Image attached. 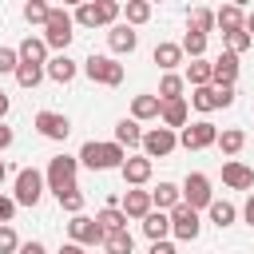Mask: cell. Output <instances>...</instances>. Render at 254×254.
I'll return each instance as SVG.
<instances>
[{"instance_id":"obj_8","label":"cell","mask_w":254,"mask_h":254,"mask_svg":"<svg viewBox=\"0 0 254 254\" xmlns=\"http://www.w3.org/2000/svg\"><path fill=\"white\" fill-rule=\"evenodd\" d=\"M167 218H171V234H175L179 242H194V238H198V230H202V218H198V210H190L187 202L171 206V210H167Z\"/></svg>"},{"instance_id":"obj_22","label":"cell","mask_w":254,"mask_h":254,"mask_svg":"<svg viewBox=\"0 0 254 254\" xmlns=\"http://www.w3.org/2000/svg\"><path fill=\"white\" fill-rule=\"evenodd\" d=\"M95 226L103 230V238H107V234H119V230H127V214H123L119 206H103V210L95 214Z\"/></svg>"},{"instance_id":"obj_25","label":"cell","mask_w":254,"mask_h":254,"mask_svg":"<svg viewBox=\"0 0 254 254\" xmlns=\"http://www.w3.org/2000/svg\"><path fill=\"white\" fill-rule=\"evenodd\" d=\"M143 234H147L151 242H163V238L171 234V218H167V210H151V214L143 218Z\"/></svg>"},{"instance_id":"obj_30","label":"cell","mask_w":254,"mask_h":254,"mask_svg":"<svg viewBox=\"0 0 254 254\" xmlns=\"http://www.w3.org/2000/svg\"><path fill=\"white\" fill-rule=\"evenodd\" d=\"M183 75H175V71H167L163 79H159V103H171V99H183Z\"/></svg>"},{"instance_id":"obj_15","label":"cell","mask_w":254,"mask_h":254,"mask_svg":"<svg viewBox=\"0 0 254 254\" xmlns=\"http://www.w3.org/2000/svg\"><path fill=\"white\" fill-rule=\"evenodd\" d=\"M222 183H226L230 190H250V187H254V167H246V163H238V159H226V163H222Z\"/></svg>"},{"instance_id":"obj_48","label":"cell","mask_w":254,"mask_h":254,"mask_svg":"<svg viewBox=\"0 0 254 254\" xmlns=\"http://www.w3.org/2000/svg\"><path fill=\"white\" fill-rule=\"evenodd\" d=\"M242 32H246V36H250V40H254V8H250V12H246V24H242Z\"/></svg>"},{"instance_id":"obj_26","label":"cell","mask_w":254,"mask_h":254,"mask_svg":"<svg viewBox=\"0 0 254 254\" xmlns=\"http://www.w3.org/2000/svg\"><path fill=\"white\" fill-rule=\"evenodd\" d=\"M159 119H163V127H167V131H175V127H187V99H171V103H163Z\"/></svg>"},{"instance_id":"obj_18","label":"cell","mask_w":254,"mask_h":254,"mask_svg":"<svg viewBox=\"0 0 254 254\" xmlns=\"http://www.w3.org/2000/svg\"><path fill=\"white\" fill-rule=\"evenodd\" d=\"M242 24H246V8H242V4H222V8L214 12V28H218L222 36L242 32Z\"/></svg>"},{"instance_id":"obj_40","label":"cell","mask_w":254,"mask_h":254,"mask_svg":"<svg viewBox=\"0 0 254 254\" xmlns=\"http://www.w3.org/2000/svg\"><path fill=\"white\" fill-rule=\"evenodd\" d=\"M222 44H226V52H230V56H242L254 40H250L246 32H230V36H222Z\"/></svg>"},{"instance_id":"obj_19","label":"cell","mask_w":254,"mask_h":254,"mask_svg":"<svg viewBox=\"0 0 254 254\" xmlns=\"http://www.w3.org/2000/svg\"><path fill=\"white\" fill-rule=\"evenodd\" d=\"M151 167H155V163H151L147 155H131V159L119 167V175H123V183H127V187H143V183L151 179Z\"/></svg>"},{"instance_id":"obj_32","label":"cell","mask_w":254,"mask_h":254,"mask_svg":"<svg viewBox=\"0 0 254 254\" xmlns=\"http://www.w3.org/2000/svg\"><path fill=\"white\" fill-rule=\"evenodd\" d=\"M183 83H190V87H206V83H210V60H190Z\"/></svg>"},{"instance_id":"obj_4","label":"cell","mask_w":254,"mask_h":254,"mask_svg":"<svg viewBox=\"0 0 254 254\" xmlns=\"http://www.w3.org/2000/svg\"><path fill=\"white\" fill-rule=\"evenodd\" d=\"M75 175H79V159L75 155H56L48 159V171H44V187L52 194H64L75 187Z\"/></svg>"},{"instance_id":"obj_51","label":"cell","mask_w":254,"mask_h":254,"mask_svg":"<svg viewBox=\"0 0 254 254\" xmlns=\"http://www.w3.org/2000/svg\"><path fill=\"white\" fill-rule=\"evenodd\" d=\"M4 179H8V163L0 159V183H4Z\"/></svg>"},{"instance_id":"obj_36","label":"cell","mask_w":254,"mask_h":254,"mask_svg":"<svg viewBox=\"0 0 254 254\" xmlns=\"http://www.w3.org/2000/svg\"><path fill=\"white\" fill-rule=\"evenodd\" d=\"M179 48H183V56H190V60H202V56H206V36H198V32H187Z\"/></svg>"},{"instance_id":"obj_24","label":"cell","mask_w":254,"mask_h":254,"mask_svg":"<svg viewBox=\"0 0 254 254\" xmlns=\"http://www.w3.org/2000/svg\"><path fill=\"white\" fill-rule=\"evenodd\" d=\"M159 111H163L159 95H135V99H131V119H135V123H143V119H159Z\"/></svg>"},{"instance_id":"obj_34","label":"cell","mask_w":254,"mask_h":254,"mask_svg":"<svg viewBox=\"0 0 254 254\" xmlns=\"http://www.w3.org/2000/svg\"><path fill=\"white\" fill-rule=\"evenodd\" d=\"M187 32H198V36L214 32V12H210V8H194L190 20H187Z\"/></svg>"},{"instance_id":"obj_39","label":"cell","mask_w":254,"mask_h":254,"mask_svg":"<svg viewBox=\"0 0 254 254\" xmlns=\"http://www.w3.org/2000/svg\"><path fill=\"white\" fill-rule=\"evenodd\" d=\"M56 202H60L67 214H83V194H79V187H71V190H64V194H56Z\"/></svg>"},{"instance_id":"obj_17","label":"cell","mask_w":254,"mask_h":254,"mask_svg":"<svg viewBox=\"0 0 254 254\" xmlns=\"http://www.w3.org/2000/svg\"><path fill=\"white\" fill-rule=\"evenodd\" d=\"M107 48L119 52V56H131V52L139 48V32L127 28V24H111V28H107Z\"/></svg>"},{"instance_id":"obj_7","label":"cell","mask_w":254,"mask_h":254,"mask_svg":"<svg viewBox=\"0 0 254 254\" xmlns=\"http://www.w3.org/2000/svg\"><path fill=\"white\" fill-rule=\"evenodd\" d=\"M183 202L190 206V210H206L210 202H214V190H210V179L202 175V171H190L187 179H183Z\"/></svg>"},{"instance_id":"obj_27","label":"cell","mask_w":254,"mask_h":254,"mask_svg":"<svg viewBox=\"0 0 254 254\" xmlns=\"http://www.w3.org/2000/svg\"><path fill=\"white\" fill-rule=\"evenodd\" d=\"M183 202V190L175 187V183H159L155 190H151V206H159V210H171V206H179Z\"/></svg>"},{"instance_id":"obj_9","label":"cell","mask_w":254,"mask_h":254,"mask_svg":"<svg viewBox=\"0 0 254 254\" xmlns=\"http://www.w3.org/2000/svg\"><path fill=\"white\" fill-rule=\"evenodd\" d=\"M234 103V87H190V107L194 111H218Z\"/></svg>"},{"instance_id":"obj_43","label":"cell","mask_w":254,"mask_h":254,"mask_svg":"<svg viewBox=\"0 0 254 254\" xmlns=\"http://www.w3.org/2000/svg\"><path fill=\"white\" fill-rule=\"evenodd\" d=\"M12 218H16V202L8 194H0V226H12Z\"/></svg>"},{"instance_id":"obj_5","label":"cell","mask_w":254,"mask_h":254,"mask_svg":"<svg viewBox=\"0 0 254 254\" xmlns=\"http://www.w3.org/2000/svg\"><path fill=\"white\" fill-rule=\"evenodd\" d=\"M83 75L91 83H103V87H119L123 83V64L115 56H87L83 60Z\"/></svg>"},{"instance_id":"obj_45","label":"cell","mask_w":254,"mask_h":254,"mask_svg":"<svg viewBox=\"0 0 254 254\" xmlns=\"http://www.w3.org/2000/svg\"><path fill=\"white\" fill-rule=\"evenodd\" d=\"M16 254H48V250H44V242H20Z\"/></svg>"},{"instance_id":"obj_23","label":"cell","mask_w":254,"mask_h":254,"mask_svg":"<svg viewBox=\"0 0 254 254\" xmlns=\"http://www.w3.org/2000/svg\"><path fill=\"white\" fill-rule=\"evenodd\" d=\"M151 56H155V64H159L163 71H175V67L183 64V48H179V44H171V40L155 44V52H151Z\"/></svg>"},{"instance_id":"obj_28","label":"cell","mask_w":254,"mask_h":254,"mask_svg":"<svg viewBox=\"0 0 254 254\" xmlns=\"http://www.w3.org/2000/svg\"><path fill=\"white\" fill-rule=\"evenodd\" d=\"M206 214H210V222L218 226V230H226L234 218H238V210H234V202H226V198H214L210 206H206Z\"/></svg>"},{"instance_id":"obj_50","label":"cell","mask_w":254,"mask_h":254,"mask_svg":"<svg viewBox=\"0 0 254 254\" xmlns=\"http://www.w3.org/2000/svg\"><path fill=\"white\" fill-rule=\"evenodd\" d=\"M4 115H8V95L0 91V119H4Z\"/></svg>"},{"instance_id":"obj_31","label":"cell","mask_w":254,"mask_h":254,"mask_svg":"<svg viewBox=\"0 0 254 254\" xmlns=\"http://www.w3.org/2000/svg\"><path fill=\"white\" fill-rule=\"evenodd\" d=\"M218 147H222V155H238L242 147H246V131H238V127H226V131H218V139H214Z\"/></svg>"},{"instance_id":"obj_41","label":"cell","mask_w":254,"mask_h":254,"mask_svg":"<svg viewBox=\"0 0 254 254\" xmlns=\"http://www.w3.org/2000/svg\"><path fill=\"white\" fill-rule=\"evenodd\" d=\"M16 250H20L16 230H12V226H0V254H16Z\"/></svg>"},{"instance_id":"obj_47","label":"cell","mask_w":254,"mask_h":254,"mask_svg":"<svg viewBox=\"0 0 254 254\" xmlns=\"http://www.w3.org/2000/svg\"><path fill=\"white\" fill-rule=\"evenodd\" d=\"M12 139H16V135H12V127H4V123H0V151H4V147H12Z\"/></svg>"},{"instance_id":"obj_20","label":"cell","mask_w":254,"mask_h":254,"mask_svg":"<svg viewBox=\"0 0 254 254\" xmlns=\"http://www.w3.org/2000/svg\"><path fill=\"white\" fill-rule=\"evenodd\" d=\"M16 56H20V64L44 67V64H48V44H44V36H24L20 48H16Z\"/></svg>"},{"instance_id":"obj_21","label":"cell","mask_w":254,"mask_h":254,"mask_svg":"<svg viewBox=\"0 0 254 254\" xmlns=\"http://www.w3.org/2000/svg\"><path fill=\"white\" fill-rule=\"evenodd\" d=\"M75 71H79V64H75V60H67V56H52V60L44 64V75H48V79H56V83H71V79H75Z\"/></svg>"},{"instance_id":"obj_42","label":"cell","mask_w":254,"mask_h":254,"mask_svg":"<svg viewBox=\"0 0 254 254\" xmlns=\"http://www.w3.org/2000/svg\"><path fill=\"white\" fill-rule=\"evenodd\" d=\"M16 67H20L16 48H0V75H4V71H12V75H16Z\"/></svg>"},{"instance_id":"obj_44","label":"cell","mask_w":254,"mask_h":254,"mask_svg":"<svg viewBox=\"0 0 254 254\" xmlns=\"http://www.w3.org/2000/svg\"><path fill=\"white\" fill-rule=\"evenodd\" d=\"M151 254H179V250H175V242L163 238V242H151Z\"/></svg>"},{"instance_id":"obj_37","label":"cell","mask_w":254,"mask_h":254,"mask_svg":"<svg viewBox=\"0 0 254 254\" xmlns=\"http://www.w3.org/2000/svg\"><path fill=\"white\" fill-rule=\"evenodd\" d=\"M40 79H44V67H36V64H20V67H16V83H20V87L32 91V87H40Z\"/></svg>"},{"instance_id":"obj_3","label":"cell","mask_w":254,"mask_h":254,"mask_svg":"<svg viewBox=\"0 0 254 254\" xmlns=\"http://www.w3.org/2000/svg\"><path fill=\"white\" fill-rule=\"evenodd\" d=\"M71 36H75L71 12H67V8H52V12H48V24H44V44H48V52L56 48V52L64 56L67 44H71Z\"/></svg>"},{"instance_id":"obj_2","label":"cell","mask_w":254,"mask_h":254,"mask_svg":"<svg viewBox=\"0 0 254 254\" xmlns=\"http://www.w3.org/2000/svg\"><path fill=\"white\" fill-rule=\"evenodd\" d=\"M119 16H123V8L115 0H91V4H79L71 12V20L83 28H111V24H119Z\"/></svg>"},{"instance_id":"obj_1","label":"cell","mask_w":254,"mask_h":254,"mask_svg":"<svg viewBox=\"0 0 254 254\" xmlns=\"http://www.w3.org/2000/svg\"><path fill=\"white\" fill-rule=\"evenodd\" d=\"M79 167H87V171H115V167H123L127 163V151L111 139V143H95V139H87L83 147H79Z\"/></svg>"},{"instance_id":"obj_35","label":"cell","mask_w":254,"mask_h":254,"mask_svg":"<svg viewBox=\"0 0 254 254\" xmlns=\"http://www.w3.org/2000/svg\"><path fill=\"white\" fill-rule=\"evenodd\" d=\"M103 250H107V254H131V250H135V238H131V230L107 234V238H103Z\"/></svg>"},{"instance_id":"obj_46","label":"cell","mask_w":254,"mask_h":254,"mask_svg":"<svg viewBox=\"0 0 254 254\" xmlns=\"http://www.w3.org/2000/svg\"><path fill=\"white\" fill-rule=\"evenodd\" d=\"M242 218H246V226H254V194L246 198V206H242Z\"/></svg>"},{"instance_id":"obj_38","label":"cell","mask_w":254,"mask_h":254,"mask_svg":"<svg viewBox=\"0 0 254 254\" xmlns=\"http://www.w3.org/2000/svg\"><path fill=\"white\" fill-rule=\"evenodd\" d=\"M48 12H52V8H48L44 0H28V4H24V20H28V24H40V28H44V24H48Z\"/></svg>"},{"instance_id":"obj_6","label":"cell","mask_w":254,"mask_h":254,"mask_svg":"<svg viewBox=\"0 0 254 254\" xmlns=\"http://www.w3.org/2000/svg\"><path fill=\"white\" fill-rule=\"evenodd\" d=\"M44 198V175L36 167H24L16 171V190H12V202L16 206H36Z\"/></svg>"},{"instance_id":"obj_33","label":"cell","mask_w":254,"mask_h":254,"mask_svg":"<svg viewBox=\"0 0 254 254\" xmlns=\"http://www.w3.org/2000/svg\"><path fill=\"white\" fill-rule=\"evenodd\" d=\"M123 16H127V28H139V24L151 20V4H147V0H127Z\"/></svg>"},{"instance_id":"obj_29","label":"cell","mask_w":254,"mask_h":254,"mask_svg":"<svg viewBox=\"0 0 254 254\" xmlns=\"http://www.w3.org/2000/svg\"><path fill=\"white\" fill-rule=\"evenodd\" d=\"M115 143H119V147H139V143H143L139 123H135V119H119V123H115Z\"/></svg>"},{"instance_id":"obj_16","label":"cell","mask_w":254,"mask_h":254,"mask_svg":"<svg viewBox=\"0 0 254 254\" xmlns=\"http://www.w3.org/2000/svg\"><path fill=\"white\" fill-rule=\"evenodd\" d=\"M119 210L127 214V218H147L155 206H151V190H139V187H127V194H123V202H119Z\"/></svg>"},{"instance_id":"obj_14","label":"cell","mask_w":254,"mask_h":254,"mask_svg":"<svg viewBox=\"0 0 254 254\" xmlns=\"http://www.w3.org/2000/svg\"><path fill=\"white\" fill-rule=\"evenodd\" d=\"M234 83H238V56L222 52L210 64V87H234Z\"/></svg>"},{"instance_id":"obj_49","label":"cell","mask_w":254,"mask_h":254,"mask_svg":"<svg viewBox=\"0 0 254 254\" xmlns=\"http://www.w3.org/2000/svg\"><path fill=\"white\" fill-rule=\"evenodd\" d=\"M60 254H83V246H75V242H64V246H60Z\"/></svg>"},{"instance_id":"obj_11","label":"cell","mask_w":254,"mask_h":254,"mask_svg":"<svg viewBox=\"0 0 254 254\" xmlns=\"http://www.w3.org/2000/svg\"><path fill=\"white\" fill-rule=\"evenodd\" d=\"M214 139H218V127H214L210 119H198V123H190V127H183V135H179V143H183L187 151L214 147Z\"/></svg>"},{"instance_id":"obj_10","label":"cell","mask_w":254,"mask_h":254,"mask_svg":"<svg viewBox=\"0 0 254 254\" xmlns=\"http://www.w3.org/2000/svg\"><path fill=\"white\" fill-rule=\"evenodd\" d=\"M139 147H143L147 159H163V155H171L179 147V135L167 131V127H151V131H143V143Z\"/></svg>"},{"instance_id":"obj_12","label":"cell","mask_w":254,"mask_h":254,"mask_svg":"<svg viewBox=\"0 0 254 254\" xmlns=\"http://www.w3.org/2000/svg\"><path fill=\"white\" fill-rule=\"evenodd\" d=\"M36 131H40L44 139H52V143H64V139L71 135V119L60 115V111H40V115H36Z\"/></svg>"},{"instance_id":"obj_13","label":"cell","mask_w":254,"mask_h":254,"mask_svg":"<svg viewBox=\"0 0 254 254\" xmlns=\"http://www.w3.org/2000/svg\"><path fill=\"white\" fill-rule=\"evenodd\" d=\"M67 234H71L75 246H103V230H99L95 218H87V214H71Z\"/></svg>"}]
</instances>
